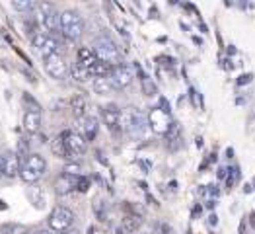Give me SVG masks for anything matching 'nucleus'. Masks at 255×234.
<instances>
[{
	"mask_svg": "<svg viewBox=\"0 0 255 234\" xmlns=\"http://www.w3.org/2000/svg\"><path fill=\"white\" fill-rule=\"evenodd\" d=\"M47 172V160L43 158L41 154L37 152H31L23 162H21V168H20V178L21 182L33 186L41 180Z\"/></svg>",
	"mask_w": 255,
	"mask_h": 234,
	"instance_id": "1",
	"label": "nucleus"
},
{
	"mask_svg": "<svg viewBox=\"0 0 255 234\" xmlns=\"http://www.w3.org/2000/svg\"><path fill=\"white\" fill-rule=\"evenodd\" d=\"M94 53H96V57H98L102 63H106L109 68H115V66L123 64V55H121L119 47L113 43V39H109L106 35H102V37H98V39L94 41Z\"/></svg>",
	"mask_w": 255,
	"mask_h": 234,
	"instance_id": "2",
	"label": "nucleus"
},
{
	"mask_svg": "<svg viewBox=\"0 0 255 234\" xmlns=\"http://www.w3.org/2000/svg\"><path fill=\"white\" fill-rule=\"evenodd\" d=\"M86 29L84 18L80 16L78 10H64L61 12V33L68 41H78Z\"/></svg>",
	"mask_w": 255,
	"mask_h": 234,
	"instance_id": "3",
	"label": "nucleus"
},
{
	"mask_svg": "<svg viewBox=\"0 0 255 234\" xmlns=\"http://www.w3.org/2000/svg\"><path fill=\"white\" fill-rule=\"evenodd\" d=\"M74 221H76V215H74V211L70 207H66V205L53 207V211H51L49 219H47L49 229L55 234H66L74 227Z\"/></svg>",
	"mask_w": 255,
	"mask_h": 234,
	"instance_id": "4",
	"label": "nucleus"
},
{
	"mask_svg": "<svg viewBox=\"0 0 255 234\" xmlns=\"http://www.w3.org/2000/svg\"><path fill=\"white\" fill-rule=\"evenodd\" d=\"M61 137H63L66 156H68L70 162L76 160V158H80L86 152V145L88 143H86V139L80 133H76V131H64V133H61Z\"/></svg>",
	"mask_w": 255,
	"mask_h": 234,
	"instance_id": "5",
	"label": "nucleus"
},
{
	"mask_svg": "<svg viewBox=\"0 0 255 234\" xmlns=\"http://www.w3.org/2000/svg\"><path fill=\"white\" fill-rule=\"evenodd\" d=\"M31 45L37 49V53L45 57H51V55H57L61 51V43L55 35L51 33H45V31H37L33 37H31Z\"/></svg>",
	"mask_w": 255,
	"mask_h": 234,
	"instance_id": "6",
	"label": "nucleus"
},
{
	"mask_svg": "<svg viewBox=\"0 0 255 234\" xmlns=\"http://www.w3.org/2000/svg\"><path fill=\"white\" fill-rule=\"evenodd\" d=\"M37 10L41 12V21L47 27V31H51V35H55L57 31H61V12L57 10L55 4L51 2H39Z\"/></svg>",
	"mask_w": 255,
	"mask_h": 234,
	"instance_id": "7",
	"label": "nucleus"
},
{
	"mask_svg": "<svg viewBox=\"0 0 255 234\" xmlns=\"http://www.w3.org/2000/svg\"><path fill=\"white\" fill-rule=\"evenodd\" d=\"M45 70L47 74H51L53 78L57 80H64L68 74H70V64L64 61V57L61 53L57 55H51V57H45Z\"/></svg>",
	"mask_w": 255,
	"mask_h": 234,
	"instance_id": "8",
	"label": "nucleus"
},
{
	"mask_svg": "<svg viewBox=\"0 0 255 234\" xmlns=\"http://www.w3.org/2000/svg\"><path fill=\"white\" fill-rule=\"evenodd\" d=\"M20 158L14 150H6L0 154V172H2V178H8V180H14L16 176H20Z\"/></svg>",
	"mask_w": 255,
	"mask_h": 234,
	"instance_id": "9",
	"label": "nucleus"
},
{
	"mask_svg": "<svg viewBox=\"0 0 255 234\" xmlns=\"http://www.w3.org/2000/svg\"><path fill=\"white\" fill-rule=\"evenodd\" d=\"M109 82L111 86L115 88V90H125L130 86L132 82V70L128 68L127 64H119V66H115V68H111V72H109Z\"/></svg>",
	"mask_w": 255,
	"mask_h": 234,
	"instance_id": "10",
	"label": "nucleus"
},
{
	"mask_svg": "<svg viewBox=\"0 0 255 234\" xmlns=\"http://www.w3.org/2000/svg\"><path fill=\"white\" fill-rule=\"evenodd\" d=\"M146 119H148L150 127L154 129L156 133H162V135L168 133V131L171 129V125H173L170 119V113H166L162 107H154V109L148 113Z\"/></svg>",
	"mask_w": 255,
	"mask_h": 234,
	"instance_id": "11",
	"label": "nucleus"
},
{
	"mask_svg": "<svg viewBox=\"0 0 255 234\" xmlns=\"http://www.w3.org/2000/svg\"><path fill=\"white\" fill-rule=\"evenodd\" d=\"M125 125L132 135H142L146 125H148V119L144 117V113L138 107L132 106L127 109V123Z\"/></svg>",
	"mask_w": 255,
	"mask_h": 234,
	"instance_id": "12",
	"label": "nucleus"
},
{
	"mask_svg": "<svg viewBox=\"0 0 255 234\" xmlns=\"http://www.w3.org/2000/svg\"><path fill=\"white\" fill-rule=\"evenodd\" d=\"M102 119H104V123H106V127L111 131V133H119L121 131V119H123V115H121V109L115 106V104H107V106L102 107Z\"/></svg>",
	"mask_w": 255,
	"mask_h": 234,
	"instance_id": "13",
	"label": "nucleus"
},
{
	"mask_svg": "<svg viewBox=\"0 0 255 234\" xmlns=\"http://www.w3.org/2000/svg\"><path fill=\"white\" fill-rule=\"evenodd\" d=\"M80 176H68V174H61L55 182V193L57 195H68L70 192H76V184H78Z\"/></svg>",
	"mask_w": 255,
	"mask_h": 234,
	"instance_id": "14",
	"label": "nucleus"
},
{
	"mask_svg": "<svg viewBox=\"0 0 255 234\" xmlns=\"http://www.w3.org/2000/svg\"><path fill=\"white\" fill-rule=\"evenodd\" d=\"M80 135L86 139V143H90V141H94L96 139V135H98V119L96 117H90V115H86L80 119Z\"/></svg>",
	"mask_w": 255,
	"mask_h": 234,
	"instance_id": "15",
	"label": "nucleus"
},
{
	"mask_svg": "<svg viewBox=\"0 0 255 234\" xmlns=\"http://www.w3.org/2000/svg\"><path fill=\"white\" fill-rule=\"evenodd\" d=\"M27 199H29L31 205L37 207V209H45V207H47V193H45V190H43L41 186H37V184H33L31 188H27Z\"/></svg>",
	"mask_w": 255,
	"mask_h": 234,
	"instance_id": "16",
	"label": "nucleus"
},
{
	"mask_svg": "<svg viewBox=\"0 0 255 234\" xmlns=\"http://www.w3.org/2000/svg\"><path fill=\"white\" fill-rule=\"evenodd\" d=\"M41 127V111H25L23 113V129L29 135H35Z\"/></svg>",
	"mask_w": 255,
	"mask_h": 234,
	"instance_id": "17",
	"label": "nucleus"
},
{
	"mask_svg": "<svg viewBox=\"0 0 255 234\" xmlns=\"http://www.w3.org/2000/svg\"><path fill=\"white\" fill-rule=\"evenodd\" d=\"M140 225H142V219H140V215L136 213H128L125 219H123V231L128 234L136 233L138 229H140Z\"/></svg>",
	"mask_w": 255,
	"mask_h": 234,
	"instance_id": "18",
	"label": "nucleus"
},
{
	"mask_svg": "<svg viewBox=\"0 0 255 234\" xmlns=\"http://www.w3.org/2000/svg\"><path fill=\"white\" fill-rule=\"evenodd\" d=\"M70 76H72L74 80H78V82H88V80L92 78V74L88 72V68H86V66H82L78 61L70 64Z\"/></svg>",
	"mask_w": 255,
	"mask_h": 234,
	"instance_id": "19",
	"label": "nucleus"
},
{
	"mask_svg": "<svg viewBox=\"0 0 255 234\" xmlns=\"http://www.w3.org/2000/svg\"><path fill=\"white\" fill-rule=\"evenodd\" d=\"M94 92L96 94H100V96H107V94H111V90H113V86L109 82V78L107 76H100V78H94Z\"/></svg>",
	"mask_w": 255,
	"mask_h": 234,
	"instance_id": "20",
	"label": "nucleus"
},
{
	"mask_svg": "<svg viewBox=\"0 0 255 234\" xmlns=\"http://www.w3.org/2000/svg\"><path fill=\"white\" fill-rule=\"evenodd\" d=\"M70 106H72V109H74V115L78 117V119H82V117H86V98L84 96H80V94H76L72 100H70Z\"/></svg>",
	"mask_w": 255,
	"mask_h": 234,
	"instance_id": "21",
	"label": "nucleus"
},
{
	"mask_svg": "<svg viewBox=\"0 0 255 234\" xmlns=\"http://www.w3.org/2000/svg\"><path fill=\"white\" fill-rule=\"evenodd\" d=\"M0 234H29L25 225H18V223H6L0 227Z\"/></svg>",
	"mask_w": 255,
	"mask_h": 234,
	"instance_id": "22",
	"label": "nucleus"
},
{
	"mask_svg": "<svg viewBox=\"0 0 255 234\" xmlns=\"http://www.w3.org/2000/svg\"><path fill=\"white\" fill-rule=\"evenodd\" d=\"M12 8L18 10V12H33V10H37V4L35 2H29V0H14L12 2Z\"/></svg>",
	"mask_w": 255,
	"mask_h": 234,
	"instance_id": "23",
	"label": "nucleus"
},
{
	"mask_svg": "<svg viewBox=\"0 0 255 234\" xmlns=\"http://www.w3.org/2000/svg\"><path fill=\"white\" fill-rule=\"evenodd\" d=\"M51 150L55 152V156H59V158H66V160H68V156H66V149H64V143H63V137H61V135L53 141Z\"/></svg>",
	"mask_w": 255,
	"mask_h": 234,
	"instance_id": "24",
	"label": "nucleus"
},
{
	"mask_svg": "<svg viewBox=\"0 0 255 234\" xmlns=\"http://www.w3.org/2000/svg\"><path fill=\"white\" fill-rule=\"evenodd\" d=\"M142 92H144V96L152 98V96H156V94H158V86L154 84L150 78H146V80L142 82Z\"/></svg>",
	"mask_w": 255,
	"mask_h": 234,
	"instance_id": "25",
	"label": "nucleus"
},
{
	"mask_svg": "<svg viewBox=\"0 0 255 234\" xmlns=\"http://www.w3.org/2000/svg\"><path fill=\"white\" fill-rule=\"evenodd\" d=\"M80 172H82V168H80L78 162H66L63 174H68V176H80Z\"/></svg>",
	"mask_w": 255,
	"mask_h": 234,
	"instance_id": "26",
	"label": "nucleus"
},
{
	"mask_svg": "<svg viewBox=\"0 0 255 234\" xmlns=\"http://www.w3.org/2000/svg\"><path fill=\"white\" fill-rule=\"evenodd\" d=\"M88 188H90V178L80 176V178H78V184H76V192L86 193V192H88Z\"/></svg>",
	"mask_w": 255,
	"mask_h": 234,
	"instance_id": "27",
	"label": "nucleus"
},
{
	"mask_svg": "<svg viewBox=\"0 0 255 234\" xmlns=\"http://www.w3.org/2000/svg\"><path fill=\"white\" fill-rule=\"evenodd\" d=\"M158 234H177L173 229H171L170 225H166V223H162L160 227H158Z\"/></svg>",
	"mask_w": 255,
	"mask_h": 234,
	"instance_id": "28",
	"label": "nucleus"
},
{
	"mask_svg": "<svg viewBox=\"0 0 255 234\" xmlns=\"http://www.w3.org/2000/svg\"><path fill=\"white\" fill-rule=\"evenodd\" d=\"M254 80V74H242L240 78H238V86H244V84H250Z\"/></svg>",
	"mask_w": 255,
	"mask_h": 234,
	"instance_id": "29",
	"label": "nucleus"
},
{
	"mask_svg": "<svg viewBox=\"0 0 255 234\" xmlns=\"http://www.w3.org/2000/svg\"><path fill=\"white\" fill-rule=\"evenodd\" d=\"M31 234H55L51 229H37V231H33Z\"/></svg>",
	"mask_w": 255,
	"mask_h": 234,
	"instance_id": "30",
	"label": "nucleus"
},
{
	"mask_svg": "<svg viewBox=\"0 0 255 234\" xmlns=\"http://www.w3.org/2000/svg\"><path fill=\"white\" fill-rule=\"evenodd\" d=\"M226 176H228V170H226V168H220V170H218V178H220V180H226Z\"/></svg>",
	"mask_w": 255,
	"mask_h": 234,
	"instance_id": "31",
	"label": "nucleus"
},
{
	"mask_svg": "<svg viewBox=\"0 0 255 234\" xmlns=\"http://www.w3.org/2000/svg\"><path fill=\"white\" fill-rule=\"evenodd\" d=\"M209 223H211V225H216V223H218V221H216V215H211V217H209Z\"/></svg>",
	"mask_w": 255,
	"mask_h": 234,
	"instance_id": "32",
	"label": "nucleus"
},
{
	"mask_svg": "<svg viewBox=\"0 0 255 234\" xmlns=\"http://www.w3.org/2000/svg\"><path fill=\"white\" fill-rule=\"evenodd\" d=\"M214 205H216V201H213V199L207 201V207H209V209H214Z\"/></svg>",
	"mask_w": 255,
	"mask_h": 234,
	"instance_id": "33",
	"label": "nucleus"
},
{
	"mask_svg": "<svg viewBox=\"0 0 255 234\" xmlns=\"http://www.w3.org/2000/svg\"><path fill=\"white\" fill-rule=\"evenodd\" d=\"M0 209H6V205H4V203H2V201H0Z\"/></svg>",
	"mask_w": 255,
	"mask_h": 234,
	"instance_id": "34",
	"label": "nucleus"
},
{
	"mask_svg": "<svg viewBox=\"0 0 255 234\" xmlns=\"http://www.w3.org/2000/svg\"><path fill=\"white\" fill-rule=\"evenodd\" d=\"M0 178H2V172H0Z\"/></svg>",
	"mask_w": 255,
	"mask_h": 234,
	"instance_id": "35",
	"label": "nucleus"
}]
</instances>
